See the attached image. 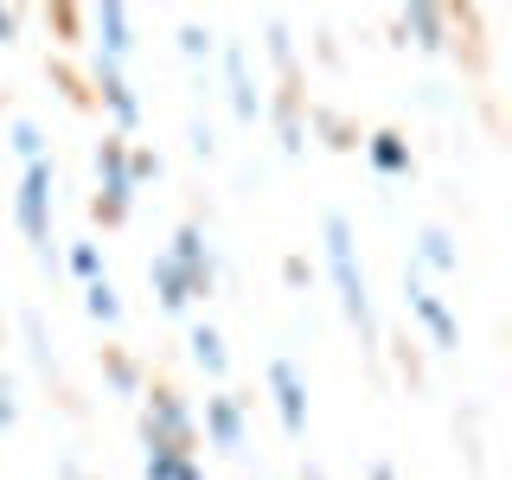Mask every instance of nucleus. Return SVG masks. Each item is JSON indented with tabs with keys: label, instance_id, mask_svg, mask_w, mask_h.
<instances>
[{
	"label": "nucleus",
	"instance_id": "nucleus-1",
	"mask_svg": "<svg viewBox=\"0 0 512 480\" xmlns=\"http://www.w3.org/2000/svg\"><path fill=\"white\" fill-rule=\"evenodd\" d=\"M327 263H333V282H340L346 320L365 333V340H372V301H365V276H359V263H352V231H346L340 212L327 218Z\"/></svg>",
	"mask_w": 512,
	"mask_h": 480
},
{
	"label": "nucleus",
	"instance_id": "nucleus-2",
	"mask_svg": "<svg viewBox=\"0 0 512 480\" xmlns=\"http://www.w3.org/2000/svg\"><path fill=\"white\" fill-rule=\"evenodd\" d=\"M96 167H103V199H96V212L116 224L128 212V192H135V167H128L122 141H103V148H96Z\"/></svg>",
	"mask_w": 512,
	"mask_h": 480
},
{
	"label": "nucleus",
	"instance_id": "nucleus-3",
	"mask_svg": "<svg viewBox=\"0 0 512 480\" xmlns=\"http://www.w3.org/2000/svg\"><path fill=\"white\" fill-rule=\"evenodd\" d=\"M186 442H192L186 410L173 404V391H154V410H148V455H186Z\"/></svg>",
	"mask_w": 512,
	"mask_h": 480
},
{
	"label": "nucleus",
	"instance_id": "nucleus-4",
	"mask_svg": "<svg viewBox=\"0 0 512 480\" xmlns=\"http://www.w3.org/2000/svg\"><path fill=\"white\" fill-rule=\"evenodd\" d=\"M45 199H52V167H45V160H32L26 180H20V231L32 237V244H45V237H52V212H45Z\"/></svg>",
	"mask_w": 512,
	"mask_h": 480
},
{
	"label": "nucleus",
	"instance_id": "nucleus-5",
	"mask_svg": "<svg viewBox=\"0 0 512 480\" xmlns=\"http://www.w3.org/2000/svg\"><path fill=\"white\" fill-rule=\"evenodd\" d=\"M269 384H276V404H282V429H288V436H301V429H308V391H301L295 365L276 359V365H269Z\"/></svg>",
	"mask_w": 512,
	"mask_h": 480
},
{
	"label": "nucleus",
	"instance_id": "nucleus-6",
	"mask_svg": "<svg viewBox=\"0 0 512 480\" xmlns=\"http://www.w3.org/2000/svg\"><path fill=\"white\" fill-rule=\"evenodd\" d=\"M173 263H180L186 269V282H192V295H205V288H212V256H205V237L199 231H192V224H186V231L180 237H173Z\"/></svg>",
	"mask_w": 512,
	"mask_h": 480
},
{
	"label": "nucleus",
	"instance_id": "nucleus-7",
	"mask_svg": "<svg viewBox=\"0 0 512 480\" xmlns=\"http://www.w3.org/2000/svg\"><path fill=\"white\" fill-rule=\"evenodd\" d=\"M410 308H416V314H423V327H429V333H436V346H455V320H448V308H442V301H436V295H429V288H423V282H416V276H410Z\"/></svg>",
	"mask_w": 512,
	"mask_h": 480
},
{
	"label": "nucleus",
	"instance_id": "nucleus-8",
	"mask_svg": "<svg viewBox=\"0 0 512 480\" xmlns=\"http://www.w3.org/2000/svg\"><path fill=\"white\" fill-rule=\"evenodd\" d=\"M205 423H212L218 448H237V442H244V416H237L231 397H212V404H205Z\"/></svg>",
	"mask_w": 512,
	"mask_h": 480
},
{
	"label": "nucleus",
	"instance_id": "nucleus-9",
	"mask_svg": "<svg viewBox=\"0 0 512 480\" xmlns=\"http://www.w3.org/2000/svg\"><path fill=\"white\" fill-rule=\"evenodd\" d=\"M154 288H160L167 308H186V301H192V282H186V269L173 263V256H160V263H154Z\"/></svg>",
	"mask_w": 512,
	"mask_h": 480
},
{
	"label": "nucleus",
	"instance_id": "nucleus-10",
	"mask_svg": "<svg viewBox=\"0 0 512 480\" xmlns=\"http://www.w3.org/2000/svg\"><path fill=\"white\" fill-rule=\"evenodd\" d=\"M96 32H103V52H109V64H116L128 52V13L122 7H103V13H96Z\"/></svg>",
	"mask_w": 512,
	"mask_h": 480
},
{
	"label": "nucleus",
	"instance_id": "nucleus-11",
	"mask_svg": "<svg viewBox=\"0 0 512 480\" xmlns=\"http://www.w3.org/2000/svg\"><path fill=\"white\" fill-rule=\"evenodd\" d=\"M372 160L384 173H410V148H404V135H372Z\"/></svg>",
	"mask_w": 512,
	"mask_h": 480
},
{
	"label": "nucleus",
	"instance_id": "nucleus-12",
	"mask_svg": "<svg viewBox=\"0 0 512 480\" xmlns=\"http://www.w3.org/2000/svg\"><path fill=\"white\" fill-rule=\"evenodd\" d=\"M192 359H199V365H205L212 378L224 372V340H218L212 327H192Z\"/></svg>",
	"mask_w": 512,
	"mask_h": 480
},
{
	"label": "nucleus",
	"instance_id": "nucleus-13",
	"mask_svg": "<svg viewBox=\"0 0 512 480\" xmlns=\"http://www.w3.org/2000/svg\"><path fill=\"white\" fill-rule=\"evenodd\" d=\"M103 96H109V109H116V122H122V128L135 122V96H128V84L116 77V64H103Z\"/></svg>",
	"mask_w": 512,
	"mask_h": 480
},
{
	"label": "nucleus",
	"instance_id": "nucleus-14",
	"mask_svg": "<svg viewBox=\"0 0 512 480\" xmlns=\"http://www.w3.org/2000/svg\"><path fill=\"white\" fill-rule=\"evenodd\" d=\"M404 32H416V45H429V52H436L442 13H436V7H410V13H404Z\"/></svg>",
	"mask_w": 512,
	"mask_h": 480
},
{
	"label": "nucleus",
	"instance_id": "nucleus-15",
	"mask_svg": "<svg viewBox=\"0 0 512 480\" xmlns=\"http://www.w3.org/2000/svg\"><path fill=\"white\" fill-rule=\"evenodd\" d=\"M148 480H199L186 455H148Z\"/></svg>",
	"mask_w": 512,
	"mask_h": 480
},
{
	"label": "nucleus",
	"instance_id": "nucleus-16",
	"mask_svg": "<svg viewBox=\"0 0 512 480\" xmlns=\"http://www.w3.org/2000/svg\"><path fill=\"white\" fill-rule=\"evenodd\" d=\"M231 103H237V116H256V96H250V77H244V58H231Z\"/></svg>",
	"mask_w": 512,
	"mask_h": 480
},
{
	"label": "nucleus",
	"instance_id": "nucleus-17",
	"mask_svg": "<svg viewBox=\"0 0 512 480\" xmlns=\"http://www.w3.org/2000/svg\"><path fill=\"white\" fill-rule=\"evenodd\" d=\"M423 263L455 269V250H448V237H442V231H423Z\"/></svg>",
	"mask_w": 512,
	"mask_h": 480
},
{
	"label": "nucleus",
	"instance_id": "nucleus-18",
	"mask_svg": "<svg viewBox=\"0 0 512 480\" xmlns=\"http://www.w3.org/2000/svg\"><path fill=\"white\" fill-rule=\"evenodd\" d=\"M90 314H96V320H116V288H109L103 276L90 282Z\"/></svg>",
	"mask_w": 512,
	"mask_h": 480
},
{
	"label": "nucleus",
	"instance_id": "nucleus-19",
	"mask_svg": "<svg viewBox=\"0 0 512 480\" xmlns=\"http://www.w3.org/2000/svg\"><path fill=\"white\" fill-rule=\"evenodd\" d=\"M13 148L26 154V167H32V160H45V141H39V128H32V122H20V128H13Z\"/></svg>",
	"mask_w": 512,
	"mask_h": 480
},
{
	"label": "nucleus",
	"instance_id": "nucleus-20",
	"mask_svg": "<svg viewBox=\"0 0 512 480\" xmlns=\"http://www.w3.org/2000/svg\"><path fill=\"white\" fill-rule=\"evenodd\" d=\"M71 269L96 282V269H103V256H96V244H77V250H71Z\"/></svg>",
	"mask_w": 512,
	"mask_h": 480
},
{
	"label": "nucleus",
	"instance_id": "nucleus-21",
	"mask_svg": "<svg viewBox=\"0 0 512 480\" xmlns=\"http://www.w3.org/2000/svg\"><path fill=\"white\" fill-rule=\"evenodd\" d=\"M0 39H13V13H0Z\"/></svg>",
	"mask_w": 512,
	"mask_h": 480
},
{
	"label": "nucleus",
	"instance_id": "nucleus-22",
	"mask_svg": "<svg viewBox=\"0 0 512 480\" xmlns=\"http://www.w3.org/2000/svg\"><path fill=\"white\" fill-rule=\"evenodd\" d=\"M0 423H13V404H7V397H0Z\"/></svg>",
	"mask_w": 512,
	"mask_h": 480
}]
</instances>
